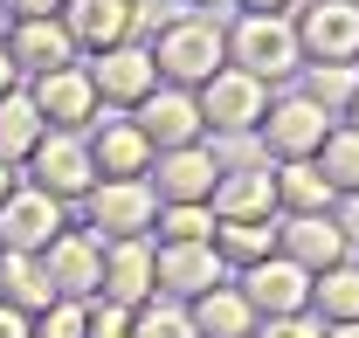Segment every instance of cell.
<instances>
[{
    "instance_id": "obj_12",
    "label": "cell",
    "mask_w": 359,
    "mask_h": 338,
    "mask_svg": "<svg viewBox=\"0 0 359 338\" xmlns=\"http://www.w3.org/2000/svg\"><path fill=\"white\" fill-rule=\"evenodd\" d=\"M276 255H290L297 269H332V262H353V235L339 228V214H283L276 228Z\"/></svg>"
},
{
    "instance_id": "obj_36",
    "label": "cell",
    "mask_w": 359,
    "mask_h": 338,
    "mask_svg": "<svg viewBox=\"0 0 359 338\" xmlns=\"http://www.w3.org/2000/svg\"><path fill=\"white\" fill-rule=\"evenodd\" d=\"M14 21H48V14H62V0H0Z\"/></svg>"
},
{
    "instance_id": "obj_20",
    "label": "cell",
    "mask_w": 359,
    "mask_h": 338,
    "mask_svg": "<svg viewBox=\"0 0 359 338\" xmlns=\"http://www.w3.org/2000/svg\"><path fill=\"white\" fill-rule=\"evenodd\" d=\"M208 208H215V221H276V173L269 166H222Z\"/></svg>"
},
{
    "instance_id": "obj_10",
    "label": "cell",
    "mask_w": 359,
    "mask_h": 338,
    "mask_svg": "<svg viewBox=\"0 0 359 338\" xmlns=\"http://www.w3.org/2000/svg\"><path fill=\"white\" fill-rule=\"evenodd\" d=\"M290 28H297L304 62H359V7L353 0H311Z\"/></svg>"
},
{
    "instance_id": "obj_42",
    "label": "cell",
    "mask_w": 359,
    "mask_h": 338,
    "mask_svg": "<svg viewBox=\"0 0 359 338\" xmlns=\"http://www.w3.org/2000/svg\"><path fill=\"white\" fill-rule=\"evenodd\" d=\"M325 338H359V325H332V332H325Z\"/></svg>"
},
{
    "instance_id": "obj_1",
    "label": "cell",
    "mask_w": 359,
    "mask_h": 338,
    "mask_svg": "<svg viewBox=\"0 0 359 338\" xmlns=\"http://www.w3.org/2000/svg\"><path fill=\"white\" fill-rule=\"evenodd\" d=\"M152 62H159V83L201 90V83H208V76L228 62V35L208 21V14H180L173 28L152 42Z\"/></svg>"
},
{
    "instance_id": "obj_6",
    "label": "cell",
    "mask_w": 359,
    "mask_h": 338,
    "mask_svg": "<svg viewBox=\"0 0 359 338\" xmlns=\"http://www.w3.org/2000/svg\"><path fill=\"white\" fill-rule=\"evenodd\" d=\"M55 235H62V201H55V194H42L35 180H21V187L0 201V249L42 255Z\"/></svg>"
},
{
    "instance_id": "obj_5",
    "label": "cell",
    "mask_w": 359,
    "mask_h": 338,
    "mask_svg": "<svg viewBox=\"0 0 359 338\" xmlns=\"http://www.w3.org/2000/svg\"><path fill=\"white\" fill-rule=\"evenodd\" d=\"M152 194H159V208H187V201H215V180H222V159H215V145L201 138V145H173V152H152Z\"/></svg>"
},
{
    "instance_id": "obj_35",
    "label": "cell",
    "mask_w": 359,
    "mask_h": 338,
    "mask_svg": "<svg viewBox=\"0 0 359 338\" xmlns=\"http://www.w3.org/2000/svg\"><path fill=\"white\" fill-rule=\"evenodd\" d=\"M256 338H325V325H318L311 311H290V318H263Z\"/></svg>"
},
{
    "instance_id": "obj_19",
    "label": "cell",
    "mask_w": 359,
    "mask_h": 338,
    "mask_svg": "<svg viewBox=\"0 0 359 338\" xmlns=\"http://www.w3.org/2000/svg\"><path fill=\"white\" fill-rule=\"evenodd\" d=\"M7 55H14L21 76H48V69H69L83 48L69 42L62 14H48V21H14V28H7Z\"/></svg>"
},
{
    "instance_id": "obj_28",
    "label": "cell",
    "mask_w": 359,
    "mask_h": 338,
    "mask_svg": "<svg viewBox=\"0 0 359 338\" xmlns=\"http://www.w3.org/2000/svg\"><path fill=\"white\" fill-rule=\"evenodd\" d=\"M318 173L332 180V194H353L359 187V131L353 125H332L325 145H318Z\"/></svg>"
},
{
    "instance_id": "obj_33",
    "label": "cell",
    "mask_w": 359,
    "mask_h": 338,
    "mask_svg": "<svg viewBox=\"0 0 359 338\" xmlns=\"http://www.w3.org/2000/svg\"><path fill=\"white\" fill-rule=\"evenodd\" d=\"M180 14H194L187 0H132V42L138 35H166Z\"/></svg>"
},
{
    "instance_id": "obj_2",
    "label": "cell",
    "mask_w": 359,
    "mask_h": 338,
    "mask_svg": "<svg viewBox=\"0 0 359 338\" xmlns=\"http://www.w3.org/2000/svg\"><path fill=\"white\" fill-rule=\"evenodd\" d=\"M228 55H235V69H249L256 83H283V76L304 62L297 28H290L283 14H242L235 35H228Z\"/></svg>"
},
{
    "instance_id": "obj_43",
    "label": "cell",
    "mask_w": 359,
    "mask_h": 338,
    "mask_svg": "<svg viewBox=\"0 0 359 338\" xmlns=\"http://www.w3.org/2000/svg\"><path fill=\"white\" fill-rule=\"evenodd\" d=\"M7 28H14V14H7V7H0V42H7Z\"/></svg>"
},
{
    "instance_id": "obj_39",
    "label": "cell",
    "mask_w": 359,
    "mask_h": 338,
    "mask_svg": "<svg viewBox=\"0 0 359 338\" xmlns=\"http://www.w3.org/2000/svg\"><path fill=\"white\" fill-rule=\"evenodd\" d=\"M339 228H346V235H353V242H359V187H353V194H346V214H339Z\"/></svg>"
},
{
    "instance_id": "obj_15",
    "label": "cell",
    "mask_w": 359,
    "mask_h": 338,
    "mask_svg": "<svg viewBox=\"0 0 359 338\" xmlns=\"http://www.w3.org/2000/svg\"><path fill=\"white\" fill-rule=\"evenodd\" d=\"M256 131H263V145L276 152V159H318V145H325V131H332V111H318L311 97L297 90V97L269 104Z\"/></svg>"
},
{
    "instance_id": "obj_31",
    "label": "cell",
    "mask_w": 359,
    "mask_h": 338,
    "mask_svg": "<svg viewBox=\"0 0 359 338\" xmlns=\"http://www.w3.org/2000/svg\"><path fill=\"white\" fill-rule=\"evenodd\" d=\"M159 242H215V208L208 201H187V208H159Z\"/></svg>"
},
{
    "instance_id": "obj_14",
    "label": "cell",
    "mask_w": 359,
    "mask_h": 338,
    "mask_svg": "<svg viewBox=\"0 0 359 338\" xmlns=\"http://www.w3.org/2000/svg\"><path fill=\"white\" fill-rule=\"evenodd\" d=\"M83 69H90V83H97V104H125L132 111L138 97L159 90V62H152V48H138V42L104 48V55H90Z\"/></svg>"
},
{
    "instance_id": "obj_17",
    "label": "cell",
    "mask_w": 359,
    "mask_h": 338,
    "mask_svg": "<svg viewBox=\"0 0 359 338\" xmlns=\"http://www.w3.org/2000/svg\"><path fill=\"white\" fill-rule=\"evenodd\" d=\"M83 145H90L97 180H145V173H152V138H145L132 118H90Z\"/></svg>"
},
{
    "instance_id": "obj_32",
    "label": "cell",
    "mask_w": 359,
    "mask_h": 338,
    "mask_svg": "<svg viewBox=\"0 0 359 338\" xmlns=\"http://www.w3.org/2000/svg\"><path fill=\"white\" fill-rule=\"evenodd\" d=\"M35 338H90V304L55 297L48 311H35Z\"/></svg>"
},
{
    "instance_id": "obj_18",
    "label": "cell",
    "mask_w": 359,
    "mask_h": 338,
    "mask_svg": "<svg viewBox=\"0 0 359 338\" xmlns=\"http://www.w3.org/2000/svg\"><path fill=\"white\" fill-rule=\"evenodd\" d=\"M97 297L104 304H125V311H138V304L159 297V283H152V235L104 242V283H97Z\"/></svg>"
},
{
    "instance_id": "obj_46",
    "label": "cell",
    "mask_w": 359,
    "mask_h": 338,
    "mask_svg": "<svg viewBox=\"0 0 359 338\" xmlns=\"http://www.w3.org/2000/svg\"><path fill=\"white\" fill-rule=\"evenodd\" d=\"M353 7H359V0H353Z\"/></svg>"
},
{
    "instance_id": "obj_23",
    "label": "cell",
    "mask_w": 359,
    "mask_h": 338,
    "mask_svg": "<svg viewBox=\"0 0 359 338\" xmlns=\"http://www.w3.org/2000/svg\"><path fill=\"white\" fill-rule=\"evenodd\" d=\"M332 208V180L318 159H276V214H325Z\"/></svg>"
},
{
    "instance_id": "obj_11",
    "label": "cell",
    "mask_w": 359,
    "mask_h": 338,
    "mask_svg": "<svg viewBox=\"0 0 359 338\" xmlns=\"http://www.w3.org/2000/svg\"><path fill=\"white\" fill-rule=\"evenodd\" d=\"M235 290L249 297L256 318H290V311H311V269H297L290 255H263L242 269Z\"/></svg>"
},
{
    "instance_id": "obj_45",
    "label": "cell",
    "mask_w": 359,
    "mask_h": 338,
    "mask_svg": "<svg viewBox=\"0 0 359 338\" xmlns=\"http://www.w3.org/2000/svg\"><path fill=\"white\" fill-rule=\"evenodd\" d=\"M187 7H215V0H187Z\"/></svg>"
},
{
    "instance_id": "obj_21",
    "label": "cell",
    "mask_w": 359,
    "mask_h": 338,
    "mask_svg": "<svg viewBox=\"0 0 359 338\" xmlns=\"http://www.w3.org/2000/svg\"><path fill=\"white\" fill-rule=\"evenodd\" d=\"M62 28L76 48L104 55V48L132 42V0H62Z\"/></svg>"
},
{
    "instance_id": "obj_38",
    "label": "cell",
    "mask_w": 359,
    "mask_h": 338,
    "mask_svg": "<svg viewBox=\"0 0 359 338\" xmlns=\"http://www.w3.org/2000/svg\"><path fill=\"white\" fill-rule=\"evenodd\" d=\"M7 90H21V69H14V55H7V42H0V97Z\"/></svg>"
},
{
    "instance_id": "obj_24",
    "label": "cell",
    "mask_w": 359,
    "mask_h": 338,
    "mask_svg": "<svg viewBox=\"0 0 359 338\" xmlns=\"http://www.w3.org/2000/svg\"><path fill=\"white\" fill-rule=\"evenodd\" d=\"M311 318L318 325H359V262H332L311 276Z\"/></svg>"
},
{
    "instance_id": "obj_40",
    "label": "cell",
    "mask_w": 359,
    "mask_h": 338,
    "mask_svg": "<svg viewBox=\"0 0 359 338\" xmlns=\"http://www.w3.org/2000/svg\"><path fill=\"white\" fill-rule=\"evenodd\" d=\"M242 7H249V14H283V21H290V7H297V0H242Z\"/></svg>"
},
{
    "instance_id": "obj_4",
    "label": "cell",
    "mask_w": 359,
    "mask_h": 338,
    "mask_svg": "<svg viewBox=\"0 0 359 338\" xmlns=\"http://www.w3.org/2000/svg\"><path fill=\"white\" fill-rule=\"evenodd\" d=\"M194 104H201V125L208 131H256L269 111V83H256L249 69H235V62H222L208 83L194 90Z\"/></svg>"
},
{
    "instance_id": "obj_7",
    "label": "cell",
    "mask_w": 359,
    "mask_h": 338,
    "mask_svg": "<svg viewBox=\"0 0 359 338\" xmlns=\"http://www.w3.org/2000/svg\"><path fill=\"white\" fill-rule=\"evenodd\" d=\"M42 276H48V290H55V297L90 304L97 283H104V242H97L90 228H62V235L42 249Z\"/></svg>"
},
{
    "instance_id": "obj_27",
    "label": "cell",
    "mask_w": 359,
    "mask_h": 338,
    "mask_svg": "<svg viewBox=\"0 0 359 338\" xmlns=\"http://www.w3.org/2000/svg\"><path fill=\"white\" fill-rule=\"evenodd\" d=\"M215 255L235 262V269L276 255V221H215Z\"/></svg>"
},
{
    "instance_id": "obj_9",
    "label": "cell",
    "mask_w": 359,
    "mask_h": 338,
    "mask_svg": "<svg viewBox=\"0 0 359 338\" xmlns=\"http://www.w3.org/2000/svg\"><path fill=\"white\" fill-rule=\"evenodd\" d=\"M28 166H35V187L55 194V201H83L90 187H97V166H90L83 131H42V145L28 152Z\"/></svg>"
},
{
    "instance_id": "obj_13",
    "label": "cell",
    "mask_w": 359,
    "mask_h": 338,
    "mask_svg": "<svg viewBox=\"0 0 359 338\" xmlns=\"http://www.w3.org/2000/svg\"><path fill=\"white\" fill-rule=\"evenodd\" d=\"M28 97H35V111H42L48 131H90V118H97V83H90L83 62L35 76V83H28Z\"/></svg>"
},
{
    "instance_id": "obj_37",
    "label": "cell",
    "mask_w": 359,
    "mask_h": 338,
    "mask_svg": "<svg viewBox=\"0 0 359 338\" xmlns=\"http://www.w3.org/2000/svg\"><path fill=\"white\" fill-rule=\"evenodd\" d=\"M0 338H35V318L14 311V304H0Z\"/></svg>"
},
{
    "instance_id": "obj_30",
    "label": "cell",
    "mask_w": 359,
    "mask_h": 338,
    "mask_svg": "<svg viewBox=\"0 0 359 338\" xmlns=\"http://www.w3.org/2000/svg\"><path fill=\"white\" fill-rule=\"evenodd\" d=\"M132 338H201V332H194L187 304H173V297H152V304H138V311H132Z\"/></svg>"
},
{
    "instance_id": "obj_22",
    "label": "cell",
    "mask_w": 359,
    "mask_h": 338,
    "mask_svg": "<svg viewBox=\"0 0 359 338\" xmlns=\"http://www.w3.org/2000/svg\"><path fill=\"white\" fill-rule=\"evenodd\" d=\"M187 318H194V332L201 338H256V311H249V297L235 290V283H215V290H201L187 304Z\"/></svg>"
},
{
    "instance_id": "obj_26",
    "label": "cell",
    "mask_w": 359,
    "mask_h": 338,
    "mask_svg": "<svg viewBox=\"0 0 359 338\" xmlns=\"http://www.w3.org/2000/svg\"><path fill=\"white\" fill-rule=\"evenodd\" d=\"M42 131L48 125H42V111H35L28 90H7V97H0V159H7V166H21V159L42 145Z\"/></svg>"
},
{
    "instance_id": "obj_41",
    "label": "cell",
    "mask_w": 359,
    "mask_h": 338,
    "mask_svg": "<svg viewBox=\"0 0 359 338\" xmlns=\"http://www.w3.org/2000/svg\"><path fill=\"white\" fill-rule=\"evenodd\" d=\"M14 187H21V166H7V159H0V201H7Z\"/></svg>"
},
{
    "instance_id": "obj_16",
    "label": "cell",
    "mask_w": 359,
    "mask_h": 338,
    "mask_svg": "<svg viewBox=\"0 0 359 338\" xmlns=\"http://www.w3.org/2000/svg\"><path fill=\"white\" fill-rule=\"evenodd\" d=\"M222 255H215V242H159L152 249V283L173 297V304H194L201 290H215L222 283Z\"/></svg>"
},
{
    "instance_id": "obj_8",
    "label": "cell",
    "mask_w": 359,
    "mask_h": 338,
    "mask_svg": "<svg viewBox=\"0 0 359 338\" xmlns=\"http://www.w3.org/2000/svg\"><path fill=\"white\" fill-rule=\"evenodd\" d=\"M132 125L152 138V152H173V145H201V138H208L194 90H180V83H159L152 97H138V104H132Z\"/></svg>"
},
{
    "instance_id": "obj_3",
    "label": "cell",
    "mask_w": 359,
    "mask_h": 338,
    "mask_svg": "<svg viewBox=\"0 0 359 338\" xmlns=\"http://www.w3.org/2000/svg\"><path fill=\"white\" fill-rule=\"evenodd\" d=\"M83 201H90V235L97 242H132V235H152V221H159L152 180H97Z\"/></svg>"
},
{
    "instance_id": "obj_29",
    "label": "cell",
    "mask_w": 359,
    "mask_h": 338,
    "mask_svg": "<svg viewBox=\"0 0 359 338\" xmlns=\"http://www.w3.org/2000/svg\"><path fill=\"white\" fill-rule=\"evenodd\" d=\"M304 97H311L318 111H346L359 97V62H311V76H304Z\"/></svg>"
},
{
    "instance_id": "obj_44",
    "label": "cell",
    "mask_w": 359,
    "mask_h": 338,
    "mask_svg": "<svg viewBox=\"0 0 359 338\" xmlns=\"http://www.w3.org/2000/svg\"><path fill=\"white\" fill-rule=\"evenodd\" d=\"M346 118H353V131H359V97H353V104H346Z\"/></svg>"
},
{
    "instance_id": "obj_25",
    "label": "cell",
    "mask_w": 359,
    "mask_h": 338,
    "mask_svg": "<svg viewBox=\"0 0 359 338\" xmlns=\"http://www.w3.org/2000/svg\"><path fill=\"white\" fill-rule=\"evenodd\" d=\"M0 304H14V311H28V318L55 304V290H48V276H42V255L0 249Z\"/></svg>"
},
{
    "instance_id": "obj_34",
    "label": "cell",
    "mask_w": 359,
    "mask_h": 338,
    "mask_svg": "<svg viewBox=\"0 0 359 338\" xmlns=\"http://www.w3.org/2000/svg\"><path fill=\"white\" fill-rule=\"evenodd\" d=\"M90 338H132V311H125V304L90 297Z\"/></svg>"
}]
</instances>
